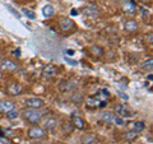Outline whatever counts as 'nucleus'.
<instances>
[{"label":"nucleus","instance_id":"obj_1","mask_svg":"<svg viewBox=\"0 0 153 144\" xmlns=\"http://www.w3.org/2000/svg\"><path fill=\"white\" fill-rule=\"evenodd\" d=\"M106 99H107V97L106 96H103L102 93H100L98 96H89V97H87V106L88 107H93V108H96V107H105L106 106Z\"/></svg>","mask_w":153,"mask_h":144},{"label":"nucleus","instance_id":"obj_2","mask_svg":"<svg viewBox=\"0 0 153 144\" xmlns=\"http://www.w3.org/2000/svg\"><path fill=\"white\" fill-rule=\"evenodd\" d=\"M23 117L26 121L31 124H38L41 121V114L37 112L36 110H25L23 111Z\"/></svg>","mask_w":153,"mask_h":144},{"label":"nucleus","instance_id":"obj_3","mask_svg":"<svg viewBox=\"0 0 153 144\" xmlns=\"http://www.w3.org/2000/svg\"><path fill=\"white\" fill-rule=\"evenodd\" d=\"M25 103H26V106L30 108V110H38V108H41V107H44V99H41V98H38V97H32V98H27L25 101Z\"/></svg>","mask_w":153,"mask_h":144},{"label":"nucleus","instance_id":"obj_4","mask_svg":"<svg viewBox=\"0 0 153 144\" xmlns=\"http://www.w3.org/2000/svg\"><path fill=\"white\" fill-rule=\"evenodd\" d=\"M27 134H28V137H30L31 139H41V138H44L46 135V131L42 128L35 125V126L28 129Z\"/></svg>","mask_w":153,"mask_h":144},{"label":"nucleus","instance_id":"obj_5","mask_svg":"<svg viewBox=\"0 0 153 144\" xmlns=\"http://www.w3.org/2000/svg\"><path fill=\"white\" fill-rule=\"evenodd\" d=\"M115 112H116L120 117H131L133 116V111L129 108L126 105H123V103H119L115 106Z\"/></svg>","mask_w":153,"mask_h":144},{"label":"nucleus","instance_id":"obj_6","mask_svg":"<svg viewBox=\"0 0 153 144\" xmlns=\"http://www.w3.org/2000/svg\"><path fill=\"white\" fill-rule=\"evenodd\" d=\"M57 68L55 65L52 64H47L46 66H44V69H42V75H44V78H54V76L57 75Z\"/></svg>","mask_w":153,"mask_h":144},{"label":"nucleus","instance_id":"obj_7","mask_svg":"<svg viewBox=\"0 0 153 144\" xmlns=\"http://www.w3.org/2000/svg\"><path fill=\"white\" fill-rule=\"evenodd\" d=\"M0 69L3 71H16L18 69V64L14 63L13 60H3L0 64Z\"/></svg>","mask_w":153,"mask_h":144},{"label":"nucleus","instance_id":"obj_8","mask_svg":"<svg viewBox=\"0 0 153 144\" xmlns=\"http://www.w3.org/2000/svg\"><path fill=\"white\" fill-rule=\"evenodd\" d=\"M71 124H73V126H74V128L79 129V130H83V129L85 128L84 120L80 117V116H78V115H75V114L71 115Z\"/></svg>","mask_w":153,"mask_h":144},{"label":"nucleus","instance_id":"obj_9","mask_svg":"<svg viewBox=\"0 0 153 144\" xmlns=\"http://www.w3.org/2000/svg\"><path fill=\"white\" fill-rule=\"evenodd\" d=\"M23 91V85L19 84V83H10L8 87V93L12 94V96H18L21 94Z\"/></svg>","mask_w":153,"mask_h":144},{"label":"nucleus","instance_id":"obj_10","mask_svg":"<svg viewBox=\"0 0 153 144\" xmlns=\"http://www.w3.org/2000/svg\"><path fill=\"white\" fill-rule=\"evenodd\" d=\"M75 88V83L71 80H63L60 82L59 84V89L61 92H70V91H73Z\"/></svg>","mask_w":153,"mask_h":144},{"label":"nucleus","instance_id":"obj_11","mask_svg":"<svg viewBox=\"0 0 153 144\" xmlns=\"http://www.w3.org/2000/svg\"><path fill=\"white\" fill-rule=\"evenodd\" d=\"M123 10L128 14H134L137 10V7L133 1H130V0H124L123 1Z\"/></svg>","mask_w":153,"mask_h":144},{"label":"nucleus","instance_id":"obj_12","mask_svg":"<svg viewBox=\"0 0 153 144\" xmlns=\"http://www.w3.org/2000/svg\"><path fill=\"white\" fill-rule=\"evenodd\" d=\"M12 110H14V103L12 101H1L0 102V112L7 114L9 111H12Z\"/></svg>","mask_w":153,"mask_h":144},{"label":"nucleus","instance_id":"obj_13","mask_svg":"<svg viewBox=\"0 0 153 144\" xmlns=\"http://www.w3.org/2000/svg\"><path fill=\"white\" fill-rule=\"evenodd\" d=\"M73 26H74V23H73V21H71V19L63 18V19L60 21V27H61V30H63V31H69V30H71V28H73Z\"/></svg>","mask_w":153,"mask_h":144},{"label":"nucleus","instance_id":"obj_14","mask_svg":"<svg viewBox=\"0 0 153 144\" xmlns=\"http://www.w3.org/2000/svg\"><path fill=\"white\" fill-rule=\"evenodd\" d=\"M85 16L88 17H96L98 14V7L94 5V4H89V5L85 8Z\"/></svg>","mask_w":153,"mask_h":144},{"label":"nucleus","instance_id":"obj_15","mask_svg":"<svg viewBox=\"0 0 153 144\" xmlns=\"http://www.w3.org/2000/svg\"><path fill=\"white\" fill-rule=\"evenodd\" d=\"M125 30L126 32H135L138 30V24H137V22L134 21V19H128V21L125 22Z\"/></svg>","mask_w":153,"mask_h":144},{"label":"nucleus","instance_id":"obj_16","mask_svg":"<svg viewBox=\"0 0 153 144\" xmlns=\"http://www.w3.org/2000/svg\"><path fill=\"white\" fill-rule=\"evenodd\" d=\"M56 124H57V121H56V119H46L45 120V124H44V126H45V129L46 130H52L55 126H56Z\"/></svg>","mask_w":153,"mask_h":144},{"label":"nucleus","instance_id":"obj_17","mask_svg":"<svg viewBox=\"0 0 153 144\" xmlns=\"http://www.w3.org/2000/svg\"><path fill=\"white\" fill-rule=\"evenodd\" d=\"M144 128H146V125H144V122H143V121L131 122V129H133L134 131H137V133L143 131V130H144Z\"/></svg>","mask_w":153,"mask_h":144},{"label":"nucleus","instance_id":"obj_18","mask_svg":"<svg viewBox=\"0 0 153 144\" xmlns=\"http://www.w3.org/2000/svg\"><path fill=\"white\" fill-rule=\"evenodd\" d=\"M42 13H44V16H45L46 18H49V17H51V16H54L55 9H54V7L49 4V5H45V7H44V9H42Z\"/></svg>","mask_w":153,"mask_h":144},{"label":"nucleus","instance_id":"obj_19","mask_svg":"<svg viewBox=\"0 0 153 144\" xmlns=\"http://www.w3.org/2000/svg\"><path fill=\"white\" fill-rule=\"evenodd\" d=\"M82 143L83 144H97L98 140H97V138L93 135H84L82 138Z\"/></svg>","mask_w":153,"mask_h":144},{"label":"nucleus","instance_id":"obj_20","mask_svg":"<svg viewBox=\"0 0 153 144\" xmlns=\"http://www.w3.org/2000/svg\"><path fill=\"white\" fill-rule=\"evenodd\" d=\"M100 117H101V120H102L103 122L108 124V122H111V121H112L114 115H112L111 112H102L101 115H100Z\"/></svg>","mask_w":153,"mask_h":144},{"label":"nucleus","instance_id":"obj_21","mask_svg":"<svg viewBox=\"0 0 153 144\" xmlns=\"http://www.w3.org/2000/svg\"><path fill=\"white\" fill-rule=\"evenodd\" d=\"M142 69L143 70H153V59H147L144 63H142Z\"/></svg>","mask_w":153,"mask_h":144},{"label":"nucleus","instance_id":"obj_22","mask_svg":"<svg viewBox=\"0 0 153 144\" xmlns=\"http://www.w3.org/2000/svg\"><path fill=\"white\" fill-rule=\"evenodd\" d=\"M91 52H92L94 56L100 57V56L103 55V49H102V47H100V46H92V47H91Z\"/></svg>","mask_w":153,"mask_h":144},{"label":"nucleus","instance_id":"obj_23","mask_svg":"<svg viewBox=\"0 0 153 144\" xmlns=\"http://www.w3.org/2000/svg\"><path fill=\"white\" fill-rule=\"evenodd\" d=\"M112 122L115 124V125H117V126H123V125H125V121H124V119H123V117H120V116H114Z\"/></svg>","mask_w":153,"mask_h":144},{"label":"nucleus","instance_id":"obj_24","mask_svg":"<svg viewBox=\"0 0 153 144\" xmlns=\"http://www.w3.org/2000/svg\"><path fill=\"white\" fill-rule=\"evenodd\" d=\"M137 137H138V133L134 131V130H130V131H128L125 134V138L128 139V140H133V139H135Z\"/></svg>","mask_w":153,"mask_h":144},{"label":"nucleus","instance_id":"obj_25","mask_svg":"<svg viewBox=\"0 0 153 144\" xmlns=\"http://www.w3.org/2000/svg\"><path fill=\"white\" fill-rule=\"evenodd\" d=\"M71 101H74V102H82L83 101V96L80 93H73L71 94Z\"/></svg>","mask_w":153,"mask_h":144},{"label":"nucleus","instance_id":"obj_26","mask_svg":"<svg viewBox=\"0 0 153 144\" xmlns=\"http://www.w3.org/2000/svg\"><path fill=\"white\" fill-rule=\"evenodd\" d=\"M23 14H25L27 18H30V19H35L36 18V14L33 13L32 10H28V9H23Z\"/></svg>","mask_w":153,"mask_h":144},{"label":"nucleus","instance_id":"obj_27","mask_svg":"<svg viewBox=\"0 0 153 144\" xmlns=\"http://www.w3.org/2000/svg\"><path fill=\"white\" fill-rule=\"evenodd\" d=\"M7 117H8L9 120H14V119H17V117H18V112L16 111V110H12V111L7 112Z\"/></svg>","mask_w":153,"mask_h":144},{"label":"nucleus","instance_id":"obj_28","mask_svg":"<svg viewBox=\"0 0 153 144\" xmlns=\"http://www.w3.org/2000/svg\"><path fill=\"white\" fill-rule=\"evenodd\" d=\"M7 8L9 9V10H10V13L13 14V16H16L17 18H21V14H19V13H18V12H17V10H16V9H14V8H12L10 5H8Z\"/></svg>","mask_w":153,"mask_h":144},{"label":"nucleus","instance_id":"obj_29","mask_svg":"<svg viewBox=\"0 0 153 144\" xmlns=\"http://www.w3.org/2000/svg\"><path fill=\"white\" fill-rule=\"evenodd\" d=\"M146 41L149 42V44H153V33H149V35L146 36Z\"/></svg>","mask_w":153,"mask_h":144},{"label":"nucleus","instance_id":"obj_30","mask_svg":"<svg viewBox=\"0 0 153 144\" xmlns=\"http://www.w3.org/2000/svg\"><path fill=\"white\" fill-rule=\"evenodd\" d=\"M117 96L120 98H123V99H125V101H128L129 99V97H128V94H125L124 92H117Z\"/></svg>","mask_w":153,"mask_h":144},{"label":"nucleus","instance_id":"obj_31","mask_svg":"<svg viewBox=\"0 0 153 144\" xmlns=\"http://www.w3.org/2000/svg\"><path fill=\"white\" fill-rule=\"evenodd\" d=\"M100 93H102L103 96H106V97H108V96H110V92H108V89H105V88H102L101 91H100Z\"/></svg>","mask_w":153,"mask_h":144},{"label":"nucleus","instance_id":"obj_32","mask_svg":"<svg viewBox=\"0 0 153 144\" xmlns=\"http://www.w3.org/2000/svg\"><path fill=\"white\" fill-rule=\"evenodd\" d=\"M65 61H66V63H69L70 65H76V64H78V63H76V61H75V60H71V59H68V57H65Z\"/></svg>","mask_w":153,"mask_h":144},{"label":"nucleus","instance_id":"obj_33","mask_svg":"<svg viewBox=\"0 0 153 144\" xmlns=\"http://www.w3.org/2000/svg\"><path fill=\"white\" fill-rule=\"evenodd\" d=\"M0 144H13V143L9 142V140H7L5 138H3V139H0Z\"/></svg>","mask_w":153,"mask_h":144},{"label":"nucleus","instance_id":"obj_34","mask_svg":"<svg viewBox=\"0 0 153 144\" xmlns=\"http://www.w3.org/2000/svg\"><path fill=\"white\" fill-rule=\"evenodd\" d=\"M66 54H68L69 56H73V55L75 54V52H74V50H71V49H68V50H66Z\"/></svg>","mask_w":153,"mask_h":144},{"label":"nucleus","instance_id":"obj_35","mask_svg":"<svg viewBox=\"0 0 153 144\" xmlns=\"http://www.w3.org/2000/svg\"><path fill=\"white\" fill-rule=\"evenodd\" d=\"M13 55H16V56H19V55H21V50H19V49L14 50V51H13Z\"/></svg>","mask_w":153,"mask_h":144},{"label":"nucleus","instance_id":"obj_36","mask_svg":"<svg viewBox=\"0 0 153 144\" xmlns=\"http://www.w3.org/2000/svg\"><path fill=\"white\" fill-rule=\"evenodd\" d=\"M70 14H71V16H78V10H76V9H71Z\"/></svg>","mask_w":153,"mask_h":144},{"label":"nucleus","instance_id":"obj_37","mask_svg":"<svg viewBox=\"0 0 153 144\" xmlns=\"http://www.w3.org/2000/svg\"><path fill=\"white\" fill-rule=\"evenodd\" d=\"M32 144H45V143H42V142H35V143H32Z\"/></svg>","mask_w":153,"mask_h":144},{"label":"nucleus","instance_id":"obj_38","mask_svg":"<svg viewBox=\"0 0 153 144\" xmlns=\"http://www.w3.org/2000/svg\"><path fill=\"white\" fill-rule=\"evenodd\" d=\"M148 79H152L153 80V75H149V76H148Z\"/></svg>","mask_w":153,"mask_h":144},{"label":"nucleus","instance_id":"obj_39","mask_svg":"<svg viewBox=\"0 0 153 144\" xmlns=\"http://www.w3.org/2000/svg\"><path fill=\"white\" fill-rule=\"evenodd\" d=\"M142 1H144V3H148V1H151V0H142Z\"/></svg>","mask_w":153,"mask_h":144}]
</instances>
